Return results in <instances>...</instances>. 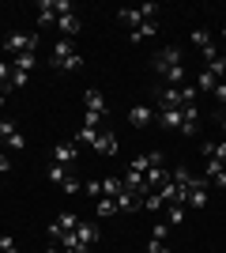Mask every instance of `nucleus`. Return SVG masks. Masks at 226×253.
I'll return each mask as SVG.
<instances>
[{
    "instance_id": "35",
    "label": "nucleus",
    "mask_w": 226,
    "mask_h": 253,
    "mask_svg": "<svg viewBox=\"0 0 226 253\" xmlns=\"http://www.w3.org/2000/svg\"><path fill=\"white\" fill-rule=\"evenodd\" d=\"M83 193H87V197H98V193H102V178L87 181V185H83Z\"/></svg>"
},
{
    "instance_id": "37",
    "label": "nucleus",
    "mask_w": 226,
    "mask_h": 253,
    "mask_svg": "<svg viewBox=\"0 0 226 253\" xmlns=\"http://www.w3.org/2000/svg\"><path fill=\"white\" fill-rule=\"evenodd\" d=\"M143 253H166V242H159V238H147V250Z\"/></svg>"
},
{
    "instance_id": "25",
    "label": "nucleus",
    "mask_w": 226,
    "mask_h": 253,
    "mask_svg": "<svg viewBox=\"0 0 226 253\" xmlns=\"http://www.w3.org/2000/svg\"><path fill=\"white\" fill-rule=\"evenodd\" d=\"M102 193L117 197V193H125V181H121V178H113V174H106V178H102Z\"/></svg>"
},
{
    "instance_id": "10",
    "label": "nucleus",
    "mask_w": 226,
    "mask_h": 253,
    "mask_svg": "<svg viewBox=\"0 0 226 253\" xmlns=\"http://www.w3.org/2000/svg\"><path fill=\"white\" fill-rule=\"evenodd\" d=\"M83 110L87 114H98V117H106V98H102V91H83Z\"/></svg>"
},
{
    "instance_id": "19",
    "label": "nucleus",
    "mask_w": 226,
    "mask_h": 253,
    "mask_svg": "<svg viewBox=\"0 0 226 253\" xmlns=\"http://www.w3.org/2000/svg\"><path fill=\"white\" fill-rule=\"evenodd\" d=\"M204 159H219V163H226V140H204Z\"/></svg>"
},
{
    "instance_id": "27",
    "label": "nucleus",
    "mask_w": 226,
    "mask_h": 253,
    "mask_svg": "<svg viewBox=\"0 0 226 253\" xmlns=\"http://www.w3.org/2000/svg\"><path fill=\"white\" fill-rule=\"evenodd\" d=\"M68 178H72V174H68V167H61V163H53V167H49V181H53V185H65Z\"/></svg>"
},
{
    "instance_id": "9",
    "label": "nucleus",
    "mask_w": 226,
    "mask_h": 253,
    "mask_svg": "<svg viewBox=\"0 0 226 253\" xmlns=\"http://www.w3.org/2000/svg\"><path fill=\"white\" fill-rule=\"evenodd\" d=\"M151 167H162V151H147V155H136L129 163V170H136V174H147Z\"/></svg>"
},
{
    "instance_id": "48",
    "label": "nucleus",
    "mask_w": 226,
    "mask_h": 253,
    "mask_svg": "<svg viewBox=\"0 0 226 253\" xmlns=\"http://www.w3.org/2000/svg\"><path fill=\"white\" fill-rule=\"evenodd\" d=\"M166 253H170V250H166Z\"/></svg>"
},
{
    "instance_id": "15",
    "label": "nucleus",
    "mask_w": 226,
    "mask_h": 253,
    "mask_svg": "<svg viewBox=\"0 0 226 253\" xmlns=\"http://www.w3.org/2000/svg\"><path fill=\"white\" fill-rule=\"evenodd\" d=\"M159 106H173V110H181V106H185L181 87H159Z\"/></svg>"
},
{
    "instance_id": "1",
    "label": "nucleus",
    "mask_w": 226,
    "mask_h": 253,
    "mask_svg": "<svg viewBox=\"0 0 226 253\" xmlns=\"http://www.w3.org/2000/svg\"><path fill=\"white\" fill-rule=\"evenodd\" d=\"M79 64H83V57L75 53V42H72V38L53 42V53H49V68H53V72H75Z\"/></svg>"
},
{
    "instance_id": "36",
    "label": "nucleus",
    "mask_w": 226,
    "mask_h": 253,
    "mask_svg": "<svg viewBox=\"0 0 226 253\" xmlns=\"http://www.w3.org/2000/svg\"><path fill=\"white\" fill-rule=\"evenodd\" d=\"M27 80H31V72H11V84L8 87H27Z\"/></svg>"
},
{
    "instance_id": "24",
    "label": "nucleus",
    "mask_w": 226,
    "mask_h": 253,
    "mask_svg": "<svg viewBox=\"0 0 226 253\" xmlns=\"http://www.w3.org/2000/svg\"><path fill=\"white\" fill-rule=\"evenodd\" d=\"M155 31H159V23H143L140 31H129V42H143V38H155Z\"/></svg>"
},
{
    "instance_id": "16",
    "label": "nucleus",
    "mask_w": 226,
    "mask_h": 253,
    "mask_svg": "<svg viewBox=\"0 0 226 253\" xmlns=\"http://www.w3.org/2000/svg\"><path fill=\"white\" fill-rule=\"evenodd\" d=\"M113 201H117V211H136V208H143V197L140 193H117V197H113Z\"/></svg>"
},
{
    "instance_id": "14",
    "label": "nucleus",
    "mask_w": 226,
    "mask_h": 253,
    "mask_svg": "<svg viewBox=\"0 0 226 253\" xmlns=\"http://www.w3.org/2000/svg\"><path fill=\"white\" fill-rule=\"evenodd\" d=\"M117 23H121V27H129V31H140L147 19L140 15V8H121L117 11Z\"/></svg>"
},
{
    "instance_id": "20",
    "label": "nucleus",
    "mask_w": 226,
    "mask_h": 253,
    "mask_svg": "<svg viewBox=\"0 0 226 253\" xmlns=\"http://www.w3.org/2000/svg\"><path fill=\"white\" fill-rule=\"evenodd\" d=\"M8 61H11V72H31L38 57L34 53H19V57H8Z\"/></svg>"
},
{
    "instance_id": "30",
    "label": "nucleus",
    "mask_w": 226,
    "mask_h": 253,
    "mask_svg": "<svg viewBox=\"0 0 226 253\" xmlns=\"http://www.w3.org/2000/svg\"><path fill=\"white\" fill-rule=\"evenodd\" d=\"M143 208H147V211H159V208H166V201H162L159 193H147V197H143Z\"/></svg>"
},
{
    "instance_id": "41",
    "label": "nucleus",
    "mask_w": 226,
    "mask_h": 253,
    "mask_svg": "<svg viewBox=\"0 0 226 253\" xmlns=\"http://www.w3.org/2000/svg\"><path fill=\"white\" fill-rule=\"evenodd\" d=\"M8 170H11V159L4 155V151H0V174H8Z\"/></svg>"
},
{
    "instance_id": "45",
    "label": "nucleus",
    "mask_w": 226,
    "mask_h": 253,
    "mask_svg": "<svg viewBox=\"0 0 226 253\" xmlns=\"http://www.w3.org/2000/svg\"><path fill=\"white\" fill-rule=\"evenodd\" d=\"M65 253H87V250H65Z\"/></svg>"
},
{
    "instance_id": "40",
    "label": "nucleus",
    "mask_w": 226,
    "mask_h": 253,
    "mask_svg": "<svg viewBox=\"0 0 226 253\" xmlns=\"http://www.w3.org/2000/svg\"><path fill=\"white\" fill-rule=\"evenodd\" d=\"M61 189H65V193H79V181H75V178H68L65 185H61Z\"/></svg>"
},
{
    "instance_id": "11",
    "label": "nucleus",
    "mask_w": 226,
    "mask_h": 253,
    "mask_svg": "<svg viewBox=\"0 0 226 253\" xmlns=\"http://www.w3.org/2000/svg\"><path fill=\"white\" fill-rule=\"evenodd\" d=\"M151 121H155V110H151V106H132L129 110V125L132 128H147Z\"/></svg>"
},
{
    "instance_id": "33",
    "label": "nucleus",
    "mask_w": 226,
    "mask_h": 253,
    "mask_svg": "<svg viewBox=\"0 0 226 253\" xmlns=\"http://www.w3.org/2000/svg\"><path fill=\"white\" fill-rule=\"evenodd\" d=\"M166 234H170V223L162 219V223H155V231H151V238H159V242H166Z\"/></svg>"
},
{
    "instance_id": "43",
    "label": "nucleus",
    "mask_w": 226,
    "mask_h": 253,
    "mask_svg": "<svg viewBox=\"0 0 226 253\" xmlns=\"http://www.w3.org/2000/svg\"><path fill=\"white\" fill-rule=\"evenodd\" d=\"M219 125H223V132H226V106H223V114H219Z\"/></svg>"
},
{
    "instance_id": "23",
    "label": "nucleus",
    "mask_w": 226,
    "mask_h": 253,
    "mask_svg": "<svg viewBox=\"0 0 226 253\" xmlns=\"http://www.w3.org/2000/svg\"><path fill=\"white\" fill-rule=\"evenodd\" d=\"M72 140H75V144H79V148H91V144H95V140H98V128H87V125H83V128H79V132H75Z\"/></svg>"
},
{
    "instance_id": "26",
    "label": "nucleus",
    "mask_w": 226,
    "mask_h": 253,
    "mask_svg": "<svg viewBox=\"0 0 226 253\" xmlns=\"http://www.w3.org/2000/svg\"><path fill=\"white\" fill-rule=\"evenodd\" d=\"M98 219H109V215H113V211H117V201H113V197H102V201H98Z\"/></svg>"
},
{
    "instance_id": "38",
    "label": "nucleus",
    "mask_w": 226,
    "mask_h": 253,
    "mask_svg": "<svg viewBox=\"0 0 226 253\" xmlns=\"http://www.w3.org/2000/svg\"><path fill=\"white\" fill-rule=\"evenodd\" d=\"M211 95H215V98H219V102H223V106H226V80H219V84H215V91H211Z\"/></svg>"
},
{
    "instance_id": "3",
    "label": "nucleus",
    "mask_w": 226,
    "mask_h": 253,
    "mask_svg": "<svg viewBox=\"0 0 226 253\" xmlns=\"http://www.w3.org/2000/svg\"><path fill=\"white\" fill-rule=\"evenodd\" d=\"M68 11H72L68 0H42V4H38V27H49V23H57L61 15H68Z\"/></svg>"
},
{
    "instance_id": "12",
    "label": "nucleus",
    "mask_w": 226,
    "mask_h": 253,
    "mask_svg": "<svg viewBox=\"0 0 226 253\" xmlns=\"http://www.w3.org/2000/svg\"><path fill=\"white\" fill-rule=\"evenodd\" d=\"M75 242H79V250H91V246L98 242V227L95 223H79V227H75Z\"/></svg>"
},
{
    "instance_id": "22",
    "label": "nucleus",
    "mask_w": 226,
    "mask_h": 253,
    "mask_svg": "<svg viewBox=\"0 0 226 253\" xmlns=\"http://www.w3.org/2000/svg\"><path fill=\"white\" fill-rule=\"evenodd\" d=\"M215 84H219V80H215L211 68H204V72L196 76V91H204V95H207V91H215Z\"/></svg>"
},
{
    "instance_id": "5",
    "label": "nucleus",
    "mask_w": 226,
    "mask_h": 253,
    "mask_svg": "<svg viewBox=\"0 0 226 253\" xmlns=\"http://www.w3.org/2000/svg\"><path fill=\"white\" fill-rule=\"evenodd\" d=\"M207 178H193L189 185V197H185V208H207Z\"/></svg>"
},
{
    "instance_id": "39",
    "label": "nucleus",
    "mask_w": 226,
    "mask_h": 253,
    "mask_svg": "<svg viewBox=\"0 0 226 253\" xmlns=\"http://www.w3.org/2000/svg\"><path fill=\"white\" fill-rule=\"evenodd\" d=\"M11 246H15V242H11V234H0V253H8Z\"/></svg>"
},
{
    "instance_id": "21",
    "label": "nucleus",
    "mask_w": 226,
    "mask_h": 253,
    "mask_svg": "<svg viewBox=\"0 0 226 253\" xmlns=\"http://www.w3.org/2000/svg\"><path fill=\"white\" fill-rule=\"evenodd\" d=\"M53 223H57V227H61V231L68 234V231H75V227H79V223H83V219H79V215H75V211H61V215H57Z\"/></svg>"
},
{
    "instance_id": "32",
    "label": "nucleus",
    "mask_w": 226,
    "mask_h": 253,
    "mask_svg": "<svg viewBox=\"0 0 226 253\" xmlns=\"http://www.w3.org/2000/svg\"><path fill=\"white\" fill-rule=\"evenodd\" d=\"M211 72H215V80H226V57H215V61L207 64Z\"/></svg>"
},
{
    "instance_id": "42",
    "label": "nucleus",
    "mask_w": 226,
    "mask_h": 253,
    "mask_svg": "<svg viewBox=\"0 0 226 253\" xmlns=\"http://www.w3.org/2000/svg\"><path fill=\"white\" fill-rule=\"evenodd\" d=\"M211 185H219V189H226V170L219 174V178H211Z\"/></svg>"
},
{
    "instance_id": "17",
    "label": "nucleus",
    "mask_w": 226,
    "mask_h": 253,
    "mask_svg": "<svg viewBox=\"0 0 226 253\" xmlns=\"http://www.w3.org/2000/svg\"><path fill=\"white\" fill-rule=\"evenodd\" d=\"M57 27H61V34H65V38H75L83 23H79V15H75V11H68V15H61V19H57Z\"/></svg>"
},
{
    "instance_id": "29",
    "label": "nucleus",
    "mask_w": 226,
    "mask_h": 253,
    "mask_svg": "<svg viewBox=\"0 0 226 253\" xmlns=\"http://www.w3.org/2000/svg\"><path fill=\"white\" fill-rule=\"evenodd\" d=\"M204 170H207V181H211V178H219V174L226 170V163H219V159H207V163H204Z\"/></svg>"
},
{
    "instance_id": "31",
    "label": "nucleus",
    "mask_w": 226,
    "mask_h": 253,
    "mask_svg": "<svg viewBox=\"0 0 226 253\" xmlns=\"http://www.w3.org/2000/svg\"><path fill=\"white\" fill-rule=\"evenodd\" d=\"M4 144H8L11 151H23V148H27V136H23V132H11V136L4 140Z\"/></svg>"
},
{
    "instance_id": "6",
    "label": "nucleus",
    "mask_w": 226,
    "mask_h": 253,
    "mask_svg": "<svg viewBox=\"0 0 226 253\" xmlns=\"http://www.w3.org/2000/svg\"><path fill=\"white\" fill-rule=\"evenodd\" d=\"M75 159H79V144L75 140H65V144L53 148V163H61V167H72Z\"/></svg>"
},
{
    "instance_id": "46",
    "label": "nucleus",
    "mask_w": 226,
    "mask_h": 253,
    "mask_svg": "<svg viewBox=\"0 0 226 253\" xmlns=\"http://www.w3.org/2000/svg\"><path fill=\"white\" fill-rule=\"evenodd\" d=\"M8 253H19V250H15V246H11V250H8Z\"/></svg>"
},
{
    "instance_id": "28",
    "label": "nucleus",
    "mask_w": 226,
    "mask_h": 253,
    "mask_svg": "<svg viewBox=\"0 0 226 253\" xmlns=\"http://www.w3.org/2000/svg\"><path fill=\"white\" fill-rule=\"evenodd\" d=\"M185 219V204H166V223H181Z\"/></svg>"
},
{
    "instance_id": "8",
    "label": "nucleus",
    "mask_w": 226,
    "mask_h": 253,
    "mask_svg": "<svg viewBox=\"0 0 226 253\" xmlns=\"http://www.w3.org/2000/svg\"><path fill=\"white\" fill-rule=\"evenodd\" d=\"M91 151H95V155H117L121 144H117V136H113V132H98V140L91 144Z\"/></svg>"
},
{
    "instance_id": "7",
    "label": "nucleus",
    "mask_w": 226,
    "mask_h": 253,
    "mask_svg": "<svg viewBox=\"0 0 226 253\" xmlns=\"http://www.w3.org/2000/svg\"><path fill=\"white\" fill-rule=\"evenodd\" d=\"M166 181H170V170H166V167H151L147 174H143V189H147V193H159Z\"/></svg>"
},
{
    "instance_id": "34",
    "label": "nucleus",
    "mask_w": 226,
    "mask_h": 253,
    "mask_svg": "<svg viewBox=\"0 0 226 253\" xmlns=\"http://www.w3.org/2000/svg\"><path fill=\"white\" fill-rule=\"evenodd\" d=\"M193 42H196V49H204V45L211 42V34L207 31H193Z\"/></svg>"
},
{
    "instance_id": "4",
    "label": "nucleus",
    "mask_w": 226,
    "mask_h": 253,
    "mask_svg": "<svg viewBox=\"0 0 226 253\" xmlns=\"http://www.w3.org/2000/svg\"><path fill=\"white\" fill-rule=\"evenodd\" d=\"M170 68H181V49H173V45H166V49L155 53V72L166 76Z\"/></svg>"
},
{
    "instance_id": "47",
    "label": "nucleus",
    "mask_w": 226,
    "mask_h": 253,
    "mask_svg": "<svg viewBox=\"0 0 226 253\" xmlns=\"http://www.w3.org/2000/svg\"><path fill=\"white\" fill-rule=\"evenodd\" d=\"M223 38H226V27H223Z\"/></svg>"
},
{
    "instance_id": "2",
    "label": "nucleus",
    "mask_w": 226,
    "mask_h": 253,
    "mask_svg": "<svg viewBox=\"0 0 226 253\" xmlns=\"http://www.w3.org/2000/svg\"><path fill=\"white\" fill-rule=\"evenodd\" d=\"M38 34H23V31H15V34H8V42H4V53L8 57H19V53H38Z\"/></svg>"
},
{
    "instance_id": "18",
    "label": "nucleus",
    "mask_w": 226,
    "mask_h": 253,
    "mask_svg": "<svg viewBox=\"0 0 226 253\" xmlns=\"http://www.w3.org/2000/svg\"><path fill=\"white\" fill-rule=\"evenodd\" d=\"M200 121V106H181V132H196Z\"/></svg>"
},
{
    "instance_id": "13",
    "label": "nucleus",
    "mask_w": 226,
    "mask_h": 253,
    "mask_svg": "<svg viewBox=\"0 0 226 253\" xmlns=\"http://www.w3.org/2000/svg\"><path fill=\"white\" fill-rule=\"evenodd\" d=\"M159 125L181 132V110H173V106H159Z\"/></svg>"
},
{
    "instance_id": "44",
    "label": "nucleus",
    "mask_w": 226,
    "mask_h": 253,
    "mask_svg": "<svg viewBox=\"0 0 226 253\" xmlns=\"http://www.w3.org/2000/svg\"><path fill=\"white\" fill-rule=\"evenodd\" d=\"M45 253H65V250H53V246H49V250H45Z\"/></svg>"
}]
</instances>
